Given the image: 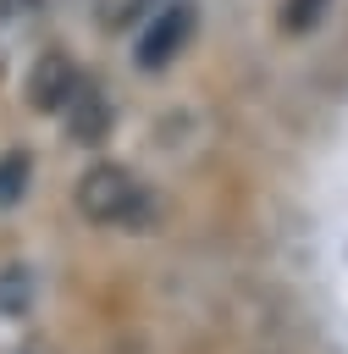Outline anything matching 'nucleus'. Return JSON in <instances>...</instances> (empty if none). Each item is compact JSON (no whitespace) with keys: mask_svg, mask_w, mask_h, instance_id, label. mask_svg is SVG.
Returning a JSON list of instances; mask_svg holds the SVG:
<instances>
[{"mask_svg":"<svg viewBox=\"0 0 348 354\" xmlns=\"http://www.w3.org/2000/svg\"><path fill=\"white\" fill-rule=\"evenodd\" d=\"M193 22H199V17H193V6H188V0H171V6H166V11L138 33V44H133V50H138V66H144V72L171 66V61L182 55V44L193 39Z\"/></svg>","mask_w":348,"mask_h":354,"instance_id":"f03ea898","label":"nucleus"},{"mask_svg":"<svg viewBox=\"0 0 348 354\" xmlns=\"http://www.w3.org/2000/svg\"><path fill=\"white\" fill-rule=\"evenodd\" d=\"M44 0H0V22H17V17H33Z\"/></svg>","mask_w":348,"mask_h":354,"instance_id":"6e6552de","label":"nucleus"},{"mask_svg":"<svg viewBox=\"0 0 348 354\" xmlns=\"http://www.w3.org/2000/svg\"><path fill=\"white\" fill-rule=\"evenodd\" d=\"M28 177H33V155L28 149H6L0 155V210H11L28 194Z\"/></svg>","mask_w":348,"mask_h":354,"instance_id":"423d86ee","label":"nucleus"},{"mask_svg":"<svg viewBox=\"0 0 348 354\" xmlns=\"http://www.w3.org/2000/svg\"><path fill=\"white\" fill-rule=\"evenodd\" d=\"M144 205V188H138V177L127 171V166H88L83 177H77V210L88 216V221H99V227H110V221H133V210Z\"/></svg>","mask_w":348,"mask_h":354,"instance_id":"f257e3e1","label":"nucleus"},{"mask_svg":"<svg viewBox=\"0 0 348 354\" xmlns=\"http://www.w3.org/2000/svg\"><path fill=\"white\" fill-rule=\"evenodd\" d=\"M326 6H331V0H287V6H282V33H309V28L326 17Z\"/></svg>","mask_w":348,"mask_h":354,"instance_id":"0eeeda50","label":"nucleus"},{"mask_svg":"<svg viewBox=\"0 0 348 354\" xmlns=\"http://www.w3.org/2000/svg\"><path fill=\"white\" fill-rule=\"evenodd\" d=\"M28 310H33V271L28 266H6L0 271V315L22 321Z\"/></svg>","mask_w":348,"mask_h":354,"instance_id":"39448f33","label":"nucleus"},{"mask_svg":"<svg viewBox=\"0 0 348 354\" xmlns=\"http://www.w3.org/2000/svg\"><path fill=\"white\" fill-rule=\"evenodd\" d=\"M77 66H72V55H61V50H44L39 61H33V72H28V105L33 111H66V100L77 94Z\"/></svg>","mask_w":348,"mask_h":354,"instance_id":"7ed1b4c3","label":"nucleus"},{"mask_svg":"<svg viewBox=\"0 0 348 354\" xmlns=\"http://www.w3.org/2000/svg\"><path fill=\"white\" fill-rule=\"evenodd\" d=\"M66 133L77 138V144H105L110 138V122H116V111H110V100L94 88V83H77V94L66 100Z\"/></svg>","mask_w":348,"mask_h":354,"instance_id":"20e7f679","label":"nucleus"}]
</instances>
